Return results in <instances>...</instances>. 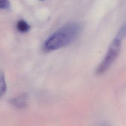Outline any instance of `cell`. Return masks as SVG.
I'll return each mask as SVG.
<instances>
[{
	"instance_id": "5",
	"label": "cell",
	"mask_w": 126,
	"mask_h": 126,
	"mask_svg": "<svg viewBox=\"0 0 126 126\" xmlns=\"http://www.w3.org/2000/svg\"><path fill=\"white\" fill-rule=\"evenodd\" d=\"M6 85L5 78L3 72L1 70L0 72V95L2 96L5 93Z\"/></svg>"
},
{
	"instance_id": "2",
	"label": "cell",
	"mask_w": 126,
	"mask_h": 126,
	"mask_svg": "<svg viewBox=\"0 0 126 126\" xmlns=\"http://www.w3.org/2000/svg\"><path fill=\"white\" fill-rule=\"evenodd\" d=\"M121 49V40L115 37L110 44L108 51L96 70L98 75L103 74L112 65L118 57Z\"/></svg>"
},
{
	"instance_id": "4",
	"label": "cell",
	"mask_w": 126,
	"mask_h": 126,
	"mask_svg": "<svg viewBox=\"0 0 126 126\" xmlns=\"http://www.w3.org/2000/svg\"><path fill=\"white\" fill-rule=\"evenodd\" d=\"M17 29L21 32H26L30 29V26L24 20L19 21L17 23Z\"/></svg>"
},
{
	"instance_id": "7",
	"label": "cell",
	"mask_w": 126,
	"mask_h": 126,
	"mask_svg": "<svg viewBox=\"0 0 126 126\" xmlns=\"http://www.w3.org/2000/svg\"><path fill=\"white\" fill-rule=\"evenodd\" d=\"M10 3L8 0H0V8L2 9H7L10 7Z\"/></svg>"
},
{
	"instance_id": "3",
	"label": "cell",
	"mask_w": 126,
	"mask_h": 126,
	"mask_svg": "<svg viewBox=\"0 0 126 126\" xmlns=\"http://www.w3.org/2000/svg\"><path fill=\"white\" fill-rule=\"evenodd\" d=\"M28 96L25 93H22L10 100V103L14 107L21 109L25 108L28 103Z\"/></svg>"
},
{
	"instance_id": "1",
	"label": "cell",
	"mask_w": 126,
	"mask_h": 126,
	"mask_svg": "<svg viewBox=\"0 0 126 126\" xmlns=\"http://www.w3.org/2000/svg\"><path fill=\"white\" fill-rule=\"evenodd\" d=\"M81 30L82 25L76 22L63 26L45 41L44 50L50 52L69 45L78 37Z\"/></svg>"
},
{
	"instance_id": "8",
	"label": "cell",
	"mask_w": 126,
	"mask_h": 126,
	"mask_svg": "<svg viewBox=\"0 0 126 126\" xmlns=\"http://www.w3.org/2000/svg\"></svg>"
},
{
	"instance_id": "6",
	"label": "cell",
	"mask_w": 126,
	"mask_h": 126,
	"mask_svg": "<svg viewBox=\"0 0 126 126\" xmlns=\"http://www.w3.org/2000/svg\"><path fill=\"white\" fill-rule=\"evenodd\" d=\"M126 37V22L120 28L116 37L120 39V40H122Z\"/></svg>"
}]
</instances>
